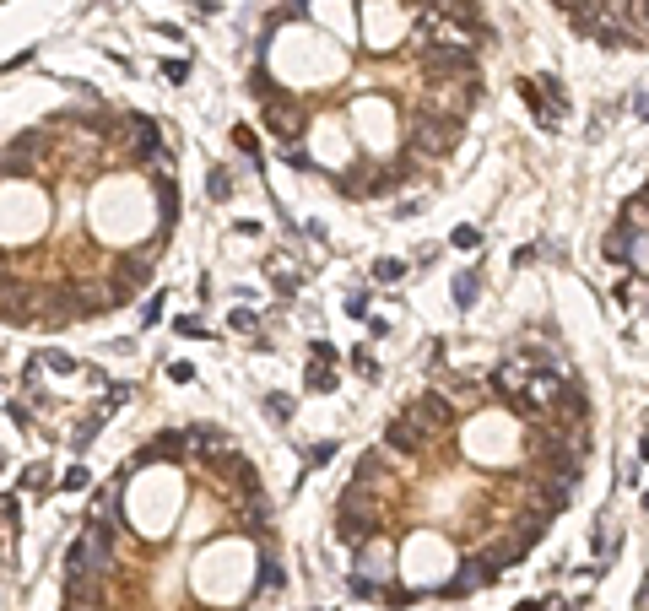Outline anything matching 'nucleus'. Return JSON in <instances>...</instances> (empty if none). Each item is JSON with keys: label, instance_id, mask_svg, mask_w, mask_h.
Masks as SVG:
<instances>
[{"label": "nucleus", "instance_id": "nucleus-17", "mask_svg": "<svg viewBox=\"0 0 649 611\" xmlns=\"http://www.w3.org/2000/svg\"><path fill=\"white\" fill-rule=\"evenodd\" d=\"M536 98H541V109H547L552 119L568 114V98H563V82H558V76H541V82H536Z\"/></svg>", "mask_w": 649, "mask_h": 611}, {"label": "nucleus", "instance_id": "nucleus-25", "mask_svg": "<svg viewBox=\"0 0 649 611\" xmlns=\"http://www.w3.org/2000/svg\"><path fill=\"white\" fill-rule=\"evenodd\" d=\"M206 190H211V201H228V195H233V179H228V168H217Z\"/></svg>", "mask_w": 649, "mask_h": 611}, {"label": "nucleus", "instance_id": "nucleus-6", "mask_svg": "<svg viewBox=\"0 0 649 611\" xmlns=\"http://www.w3.org/2000/svg\"><path fill=\"white\" fill-rule=\"evenodd\" d=\"M493 579H498L493 557H487V552H466V557H460V574L449 579L439 595H444V601H466V595H476L482 584H493Z\"/></svg>", "mask_w": 649, "mask_h": 611}, {"label": "nucleus", "instance_id": "nucleus-18", "mask_svg": "<svg viewBox=\"0 0 649 611\" xmlns=\"http://www.w3.org/2000/svg\"><path fill=\"white\" fill-rule=\"evenodd\" d=\"M0 320H6V325H28L33 320L28 292H6V298H0Z\"/></svg>", "mask_w": 649, "mask_h": 611}, {"label": "nucleus", "instance_id": "nucleus-2", "mask_svg": "<svg viewBox=\"0 0 649 611\" xmlns=\"http://www.w3.org/2000/svg\"><path fill=\"white\" fill-rule=\"evenodd\" d=\"M476 98H482V82H428L417 109L433 114V119H449V125H466V114L476 109Z\"/></svg>", "mask_w": 649, "mask_h": 611}, {"label": "nucleus", "instance_id": "nucleus-44", "mask_svg": "<svg viewBox=\"0 0 649 611\" xmlns=\"http://www.w3.org/2000/svg\"><path fill=\"white\" fill-rule=\"evenodd\" d=\"M639 119H649V98H639Z\"/></svg>", "mask_w": 649, "mask_h": 611}, {"label": "nucleus", "instance_id": "nucleus-16", "mask_svg": "<svg viewBox=\"0 0 649 611\" xmlns=\"http://www.w3.org/2000/svg\"><path fill=\"white\" fill-rule=\"evenodd\" d=\"M249 92H255V98H266V109H271V103H282V98H293V92L276 82L266 65H255V71H249Z\"/></svg>", "mask_w": 649, "mask_h": 611}, {"label": "nucleus", "instance_id": "nucleus-29", "mask_svg": "<svg viewBox=\"0 0 649 611\" xmlns=\"http://www.w3.org/2000/svg\"><path fill=\"white\" fill-rule=\"evenodd\" d=\"M309 390H336V374H330V368H320V363H314V368H309Z\"/></svg>", "mask_w": 649, "mask_h": 611}, {"label": "nucleus", "instance_id": "nucleus-4", "mask_svg": "<svg viewBox=\"0 0 649 611\" xmlns=\"http://www.w3.org/2000/svg\"><path fill=\"white\" fill-rule=\"evenodd\" d=\"M401 417L412 422L422 438H439V433L455 428V401H449V395H439V390H428V395H417V401H406Z\"/></svg>", "mask_w": 649, "mask_h": 611}, {"label": "nucleus", "instance_id": "nucleus-33", "mask_svg": "<svg viewBox=\"0 0 649 611\" xmlns=\"http://www.w3.org/2000/svg\"><path fill=\"white\" fill-rule=\"evenodd\" d=\"M141 320H147V325H157V320H163V292H152V298H147V309H141Z\"/></svg>", "mask_w": 649, "mask_h": 611}, {"label": "nucleus", "instance_id": "nucleus-31", "mask_svg": "<svg viewBox=\"0 0 649 611\" xmlns=\"http://www.w3.org/2000/svg\"><path fill=\"white\" fill-rule=\"evenodd\" d=\"M330 460H336V444H330V438H325V444H314V449H309V466H330Z\"/></svg>", "mask_w": 649, "mask_h": 611}, {"label": "nucleus", "instance_id": "nucleus-37", "mask_svg": "<svg viewBox=\"0 0 649 611\" xmlns=\"http://www.w3.org/2000/svg\"><path fill=\"white\" fill-rule=\"evenodd\" d=\"M347 314H352V320H368V298H363V292H352V298H347Z\"/></svg>", "mask_w": 649, "mask_h": 611}, {"label": "nucleus", "instance_id": "nucleus-20", "mask_svg": "<svg viewBox=\"0 0 649 611\" xmlns=\"http://www.w3.org/2000/svg\"><path fill=\"white\" fill-rule=\"evenodd\" d=\"M152 195H157V211H163V228H174V222H179V190L168 179H157Z\"/></svg>", "mask_w": 649, "mask_h": 611}, {"label": "nucleus", "instance_id": "nucleus-12", "mask_svg": "<svg viewBox=\"0 0 649 611\" xmlns=\"http://www.w3.org/2000/svg\"><path fill=\"white\" fill-rule=\"evenodd\" d=\"M601 255L612 260V265H628L633 255H639V233H633V228H612V233L601 238Z\"/></svg>", "mask_w": 649, "mask_h": 611}, {"label": "nucleus", "instance_id": "nucleus-38", "mask_svg": "<svg viewBox=\"0 0 649 611\" xmlns=\"http://www.w3.org/2000/svg\"><path fill=\"white\" fill-rule=\"evenodd\" d=\"M168 379H174V384H190L195 368H190V363H174V368H168Z\"/></svg>", "mask_w": 649, "mask_h": 611}, {"label": "nucleus", "instance_id": "nucleus-7", "mask_svg": "<svg viewBox=\"0 0 649 611\" xmlns=\"http://www.w3.org/2000/svg\"><path fill=\"white\" fill-rule=\"evenodd\" d=\"M568 509V487H558V482H547V476H536L531 487H525V514H536V520H558V514Z\"/></svg>", "mask_w": 649, "mask_h": 611}, {"label": "nucleus", "instance_id": "nucleus-22", "mask_svg": "<svg viewBox=\"0 0 649 611\" xmlns=\"http://www.w3.org/2000/svg\"><path fill=\"white\" fill-rule=\"evenodd\" d=\"M476 292H482V276H476V271H460V276H455V309H471Z\"/></svg>", "mask_w": 649, "mask_h": 611}, {"label": "nucleus", "instance_id": "nucleus-3", "mask_svg": "<svg viewBox=\"0 0 649 611\" xmlns=\"http://www.w3.org/2000/svg\"><path fill=\"white\" fill-rule=\"evenodd\" d=\"M417 71H422V82H476V55H471V44H455V49L428 44L417 55Z\"/></svg>", "mask_w": 649, "mask_h": 611}, {"label": "nucleus", "instance_id": "nucleus-35", "mask_svg": "<svg viewBox=\"0 0 649 611\" xmlns=\"http://www.w3.org/2000/svg\"><path fill=\"white\" fill-rule=\"evenodd\" d=\"M163 76L168 82H184V76H190V60H163Z\"/></svg>", "mask_w": 649, "mask_h": 611}, {"label": "nucleus", "instance_id": "nucleus-5", "mask_svg": "<svg viewBox=\"0 0 649 611\" xmlns=\"http://www.w3.org/2000/svg\"><path fill=\"white\" fill-rule=\"evenodd\" d=\"M406 136H412V146L422 157H449L455 152V141H460V125H449V119H433V114H412L406 119Z\"/></svg>", "mask_w": 649, "mask_h": 611}, {"label": "nucleus", "instance_id": "nucleus-27", "mask_svg": "<svg viewBox=\"0 0 649 611\" xmlns=\"http://www.w3.org/2000/svg\"><path fill=\"white\" fill-rule=\"evenodd\" d=\"M352 368H357L363 379H379V363L368 357V347H357V352H352Z\"/></svg>", "mask_w": 649, "mask_h": 611}, {"label": "nucleus", "instance_id": "nucleus-40", "mask_svg": "<svg viewBox=\"0 0 649 611\" xmlns=\"http://www.w3.org/2000/svg\"><path fill=\"white\" fill-rule=\"evenodd\" d=\"M314 357H320V368H330V357H336V347H330V341H314Z\"/></svg>", "mask_w": 649, "mask_h": 611}, {"label": "nucleus", "instance_id": "nucleus-15", "mask_svg": "<svg viewBox=\"0 0 649 611\" xmlns=\"http://www.w3.org/2000/svg\"><path fill=\"white\" fill-rule=\"evenodd\" d=\"M525 379H531V374H525V363H514V357L493 368V390L509 395V401H514V395H525Z\"/></svg>", "mask_w": 649, "mask_h": 611}, {"label": "nucleus", "instance_id": "nucleus-32", "mask_svg": "<svg viewBox=\"0 0 649 611\" xmlns=\"http://www.w3.org/2000/svg\"><path fill=\"white\" fill-rule=\"evenodd\" d=\"M228 325H233V330H244V336H249V330H255L260 320H255V314H249V309H233V314H228Z\"/></svg>", "mask_w": 649, "mask_h": 611}, {"label": "nucleus", "instance_id": "nucleus-41", "mask_svg": "<svg viewBox=\"0 0 649 611\" xmlns=\"http://www.w3.org/2000/svg\"><path fill=\"white\" fill-rule=\"evenodd\" d=\"M514 611H547V601H520Z\"/></svg>", "mask_w": 649, "mask_h": 611}, {"label": "nucleus", "instance_id": "nucleus-43", "mask_svg": "<svg viewBox=\"0 0 649 611\" xmlns=\"http://www.w3.org/2000/svg\"><path fill=\"white\" fill-rule=\"evenodd\" d=\"M639 206L649 211V179H644V190H639Z\"/></svg>", "mask_w": 649, "mask_h": 611}, {"label": "nucleus", "instance_id": "nucleus-10", "mask_svg": "<svg viewBox=\"0 0 649 611\" xmlns=\"http://www.w3.org/2000/svg\"><path fill=\"white\" fill-rule=\"evenodd\" d=\"M374 482V487H395V466H390V449H368L363 460H357V487Z\"/></svg>", "mask_w": 649, "mask_h": 611}, {"label": "nucleus", "instance_id": "nucleus-8", "mask_svg": "<svg viewBox=\"0 0 649 611\" xmlns=\"http://www.w3.org/2000/svg\"><path fill=\"white\" fill-rule=\"evenodd\" d=\"M266 125H271L276 141H298L303 125H309V114H303L298 98H282V103H271V109H266Z\"/></svg>", "mask_w": 649, "mask_h": 611}, {"label": "nucleus", "instance_id": "nucleus-23", "mask_svg": "<svg viewBox=\"0 0 649 611\" xmlns=\"http://www.w3.org/2000/svg\"><path fill=\"white\" fill-rule=\"evenodd\" d=\"M368 271H374V282H384V287H390V282H401V276H406V260H390V255H384V260H374V265H368Z\"/></svg>", "mask_w": 649, "mask_h": 611}, {"label": "nucleus", "instance_id": "nucleus-1", "mask_svg": "<svg viewBox=\"0 0 649 611\" xmlns=\"http://www.w3.org/2000/svg\"><path fill=\"white\" fill-rule=\"evenodd\" d=\"M109 552H114V530H103V520H92L82 536L71 541V552H65V579H76V574L103 579L109 574Z\"/></svg>", "mask_w": 649, "mask_h": 611}, {"label": "nucleus", "instance_id": "nucleus-28", "mask_svg": "<svg viewBox=\"0 0 649 611\" xmlns=\"http://www.w3.org/2000/svg\"><path fill=\"white\" fill-rule=\"evenodd\" d=\"M612 298L622 303V309H633V303H639V287H633V282H628V276H622V282L612 287Z\"/></svg>", "mask_w": 649, "mask_h": 611}, {"label": "nucleus", "instance_id": "nucleus-39", "mask_svg": "<svg viewBox=\"0 0 649 611\" xmlns=\"http://www.w3.org/2000/svg\"><path fill=\"white\" fill-rule=\"evenodd\" d=\"M44 357H49V368H65V374L76 368V357H65V352H44Z\"/></svg>", "mask_w": 649, "mask_h": 611}, {"label": "nucleus", "instance_id": "nucleus-13", "mask_svg": "<svg viewBox=\"0 0 649 611\" xmlns=\"http://www.w3.org/2000/svg\"><path fill=\"white\" fill-rule=\"evenodd\" d=\"M336 536L347 547H363V541H379V520H357V514H336Z\"/></svg>", "mask_w": 649, "mask_h": 611}, {"label": "nucleus", "instance_id": "nucleus-30", "mask_svg": "<svg viewBox=\"0 0 649 611\" xmlns=\"http://www.w3.org/2000/svg\"><path fill=\"white\" fill-rule=\"evenodd\" d=\"M449 244H455V249H482V233H476V228H455Z\"/></svg>", "mask_w": 649, "mask_h": 611}, {"label": "nucleus", "instance_id": "nucleus-45", "mask_svg": "<svg viewBox=\"0 0 649 611\" xmlns=\"http://www.w3.org/2000/svg\"><path fill=\"white\" fill-rule=\"evenodd\" d=\"M639 503H644V509H649V487H644V498H639Z\"/></svg>", "mask_w": 649, "mask_h": 611}, {"label": "nucleus", "instance_id": "nucleus-42", "mask_svg": "<svg viewBox=\"0 0 649 611\" xmlns=\"http://www.w3.org/2000/svg\"><path fill=\"white\" fill-rule=\"evenodd\" d=\"M639 611H649V579H644V590H639V601H633Z\"/></svg>", "mask_w": 649, "mask_h": 611}, {"label": "nucleus", "instance_id": "nucleus-21", "mask_svg": "<svg viewBox=\"0 0 649 611\" xmlns=\"http://www.w3.org/2000/svg\"><path fill=\"white\" fill-rule=\"evenodd\" d=\"M282 584H287V568L276 563V552H266L260 557V595H276Z\"/></svg>", "mask_w": 649, "mask_h": 611}, {"label": "nucleus", "instance_id": "nucleus-34", "mask_svg": "<svg viewBox=\"0 0 649 611\" xmlns=\"http://www.w3.org/2000/svg\"><path fill=\"white\" fill-rule=\"evenodd\" d=\"M233 141H238V152H249V157H260V141H255V136H249V130H244V125H238V130H233Z\"/></svg>", "mask_w": 649, "mask_h": 611}, {"label": "nucleus", "instance_id": "nucleus-9", "mask_svg": "<svg viewBox=\"0 0 649 611\" xmlns=\"http://www.w3.org/2000/svg\"><path fill=\"white\" fill-rule=\"evenodd\" d=\"M422 444H428V438H422L406 417H395L390 428H384V449H390V455H401V460H417Z\"/></svg>", "mask_w": 649, "mask_h": 611}, {"label": "nucleus", "instance_id": "nucleus-14", "mask_svg": "<svg viewBox=\"0 0 649 611\" xmlns=\"http://www.w3.org/2000/svg\"><path fill=\"white\" fill-rule=\"evenodd\" d=\"M341 514H357V520H379V498H374V487H347L341 493Z\"/></svg>", "mask_w": 649, "mask_h": 611}, {"label": "nucleus", "instance_id": "nucleus-19", "mask_svg": "<svg viewBox=\"0 0 649 611\" xmlns=\"http://www.w3.org/2000/svg\"><path fill=\"white\" fill-rule=\"evenodd\" d=\"M179 444H184V433H157L152 444L141 449V460H179V455H184Z\"/></svg>", "mask_w": 649, "mask_h": 611}, {"label": "nucleus", "instance_id": "nucleus-36", "mask_svg": "<svg viewBox=\"0 0 649 611\" xmlns=\"http://www.w3.org/2000/svg\"><path fill=\"white\" fill-rule=\"evenodd\" d=\"M352 595H363V601H379V584H374V579H352Z\"/></svg>", "mask_w": 649, "mask_h": 611}, {"label": "nucleus", "instance_id": "nucleus-24", "mask_svg": "<svg viewBox=\"0 0 649 611\" xmlns=\"http://www.w3.org/2000/svg\"><path fill=\"white\" fill-rule=\"evenodd\" d=\"M266 417L271 422H287V417H293V395H282V390L266 395Z\"/></svg>", "mask_w": 649, "mask_h": 611}, {"label": "nucleus", "instance_id": "nucleus-11", "mask_svg": "<svg viewBox=\"0 0 649 611\" xmlns=\"http://www.w3.org/2000/svg\"><path fill=\"white\" fill-rule=\"evenodd\" d=\"M65 601H71V611H98V601H103V579H92V574L65 579Z\"/></svg>", "mask_w": 649, "mask_h": 611}, {"label": "nucleus", "instance_id": "nucleus-26", "mask_svg": "<svg viewBox=\"0 0 649 611\" xmlns=\"http://www.w3.org/2000/svg\"><path fill=\"white\" fill-rule=\"evenodd\" d=\"M271 287L282 292V298H293V292H298V276H293V271H282V265H276V271H271Z\"/></svg>", "mask_w": 649, "mask_h": 611}]
</instances>
